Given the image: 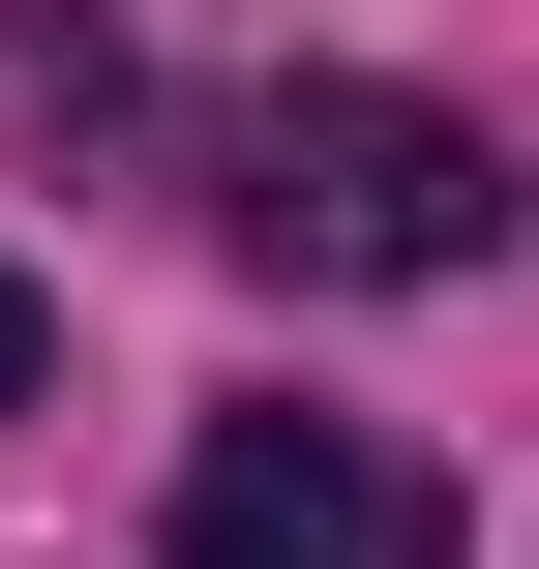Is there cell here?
Segmentation results:
<instances>
[{"instance_id": "2", "label": "cell", "mask_w": 539, "mask_h": 569, "mask_svg": "<svg viewBox=\"0 0 539 569\" xmlns=\"http://www.w3.org/2000/svg\"><path fill=\"white\" fill-rule=\"evenodd\" d=\"M180 569H450V480L390 420H210L180 450Z\"/></svg>"}, {"instance_id": "3", "label": "cell", "mask_w": 539, "mask_h": 569, "mask_svg": "<svg viewBox=\"0 0 539 569\" xmlns=\"http://www.w3.org/2000/svg\"><path fill=\"white\" fill-rule=\"evenodd\" d=\"M30 390H60V330H30V270H0V420H30Z\"/></svg>"}, {"instance_id": "1", "label": "cell", "mask_w": 539, "mask_h": 569, "mask_svg": "<svg viewBox=\"0 0 539 569\" xmlns=\"http://www.w3.org/2000/svg\"><path fill=\"white\" fill-rule=\"evenodd\" d=\"M240 240L300 300H450V270H510V150L450 90H270L240 120Z\"/></svg>"}]
</instances>
